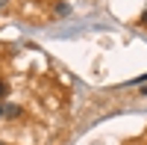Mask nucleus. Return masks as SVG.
<instances>
[{
    "mask_svg": "<svg viewBox=\"0 0 147 145\" xmlns=\"http://www.w3.org/2000/svg\"><path fill=\"white\" fill-rule=\"evenodd\" d=\"M53 12H56V15H71V6H68V3H62V0H59V3L53 6Z\"/></svg>",
    "mask_w": 147,
    "mask_h": 145,
    "instance_id": "nucleus-1",
    "label": "nucleus"
},
{
    "mask_svg": "<svg viewBox=\"0 0 147 145\" xmlns=\"http://www.w3.org/2000/svg\"><path fill=\"white\" fill-rule=\"evenodd\" d=\"M3 113H6V116H12V118H15V116H21V107H6Z\"/></svg>",
    "mask_w": 147,
    "mask_h": 145,
    "instance_id": "nucleus-2",
    "label": "nucleus"
},
{
    "mask_svg": "<svg viewBox=\"0 0 147 145\" xmlns=\"http://www.w3.org/2000/svg\"><path fill=\"white\" fill-rule=\"evenodd\" d=\"M132 83H136V86H144V83H147V74H138V77L132 80Z\"/></svg>",
    "mask_w": 147,
    "mask_h": 145,
    "instance_id": "nucleus-3",
    "label": "nucleus"
},
{
    "mask_svg": "<svg viewBox=\"0 0 147 145\" xmlns=\"http://www.w3.org/2000/svg\"><path fill=\"white\" fill-rule=\"evenodd\" d=\"M6 92H9V86H6V80H0V98H3Z\"/></svg>",
    "mask_w": 147,
    "mask_h": 145,
    "instance_id": "nucleus-4",
    "label": "nucleus"
},
{
    "mask_svg": "<svg viewBox=\"0 0 147 145\" xmlns=\"http://www.w3.org/2000/svg\"><path fill=\"white\" fill-rule=\"evenodd\" d=\"M141 24H144V27H147V9L141 12Z\"/></svg>",
    "mask_w": 147,
    "mask_h": 145,
    "instance_id": "nucleus-5",
    "label": "nucleus"
},
{
    "mask_svg": "<svg viewBox=\"0 0 147 145\" xmlns=\"http://www.w3.org/2000/svg\"><path fill=\"white\" fill-rule=\"evenodd\" d=\"M141 95H144V98H147V83H144V86H141Z\"/></svg>",
    "mask_w": 147,
    "mask_h": 145,
    "instance_id": "nucleus-6",
    "label": "nucleus"
},
{
    "mask_svg": "<svg viewBox=\"0 0 147 145\" xmlns=\"http://www.w3.org/2000/svg\"><path fill=\"white\" fill-rule=\"evenodd\" d=\"M0 116H3V107H0Z\"/></svg>",
    "mask_w": 147,
    "mask_h": 145,
    "instance_id": "nucleus-7",
    "label": "nucleus"
},
{
    "mask_svg": "<svg viewBox=\"0 0 147 145\" xmlns=\"http://www.w3.org/2000/svg\"><path fill=\"white\" fill-rule=\"evenodd\" d=\"M0 145H3V142H0Z\"/></svg>",
    "mask_w": 147,
    "mask_h": 145,
    "instance_id": "nucleus-8",
    "label": "nucleus"
}]
</instances>
